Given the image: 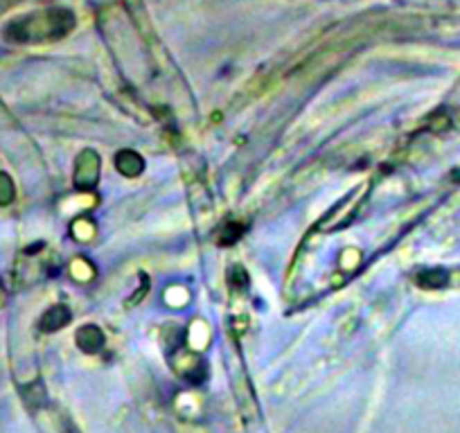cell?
Masks as SVG:
<instances>
[{
    "instance_id": "cell-1",
    "label": "cell",
    "mask_w": 460,
    "mask_h": 433,
    "mask_svg": "<svg viewBox=\"0 0 460 433\" xmlns=\"http://www.w3.org/2000/svg\"><path fill=\"white\" fill-rule=\"evenodd\" d=\"M97 181H100V158L95 152H84L77 158V170H75V185L77 190H93Z\"/></svg>"
},
{
    "instance_id": "cell-2",
    "label": "cell",
    "mask_w": 460,
    "mask_h": 433,
    "mask_svg": "<svg viewBox=\"0 0 460 433\" xmlns=\"http://www.w3.org/2000/svg\"><path fill=\"white\" fill-rule=\"evenodd\" d=\"M77 343H79V348H82L84 352L93 355V352L102 350L104 334H102L100 328H97V325H86V328H82V330L77 332Z\"/></svg>"
},
{
    "instance_id": "cell-3",
    "label": "cell",
    "mask_w": 460,
    "mask_h": 433,
    "mask_svg": "<svg viewBox=\"0 0 460 433\" xmlns=\"http://www.w3.org/2000/svg\"><path fill=\"white\" fill-rule=\"evenodd\" d=\"M68 321H70V312H68L66 307L57 305V307H50L48 312L43 314L41 328L46 330V332H55V330H59V328H64Z\"/></svg>"
},
{
    "instance_id": "cell-4",
    "label": "cell",
    "mask_w": 460,
    "mask_h": 433,
    "mask_svg": "<svg viewBox=\"0 0 460 433\" xmlns=\"http://www.w3.org/2000/svg\"><path fill=\"white\" fill-rule=\"evenodd\" d=\"M118 170L125 174V176H138L140 172H143V158H140L136 152H131V149H125V152L118 154Z\"/></svg>"
},
{
    "instance_id": "cell-5",
    "label": "cell",
    "mask_w": 460,
    "mask_h": 433,
    "mask_svg": "<svg viewBox=\"0 0 460 433\" xmlns=\"http://www.w3.org/2000/svg\"><path fill=\"white\" fill-rule=\"evenodd\" d=\"M14 199V183L7 174H0V203H10Z\"/></svg>"
},
{
    "instance_id": "cell-6",
    "label": "cell",
    "mask_w": 460,
    "mask_h": 433,
    "mask_svg": "<svg viewBox=\"0 0 460 433\" xmlns=\"http://www.w3.org/2000/svg\"><path fill=\"white\" fill-rule=\"evenodd\" d=\"M418 282L422 287H440V285H445V276H438L436 271H427V273H422V276H418Z\"/></svg>"
},
{
    "instance_id": "cell-7",
    "label": "cell",
    "mask_w": 460,
    "mask_h": 433,
    "mask_svg": "<svg viewBox=\"0 0 460 433\" xmlns=\"http://www.w3.org/2000/svg\"><path fill=\"white\" fill-rule=\"evenodd\" d=\"M242 233H244V226L242 224H230L226 231H224V237H221V244H233V242H237L242 237Z\"/></svg>"
},
{
    "instance_id": "cell-8",
    "label": "cell",
    "mask_w": 460,
    "mask_h": 433,
    "mask_svg": "<svg viewBox=\"0 0 460 433\" xmlns=\"http://www.w3.org/2000/svg\"><path fill=\"white\" fill-rule=\"evenodd\" d=\"M230 280H233V285H240V287H244L246 282H249V278H246V273L242 269H233V273H230Z\"/></svg>"
}]
</instances>
